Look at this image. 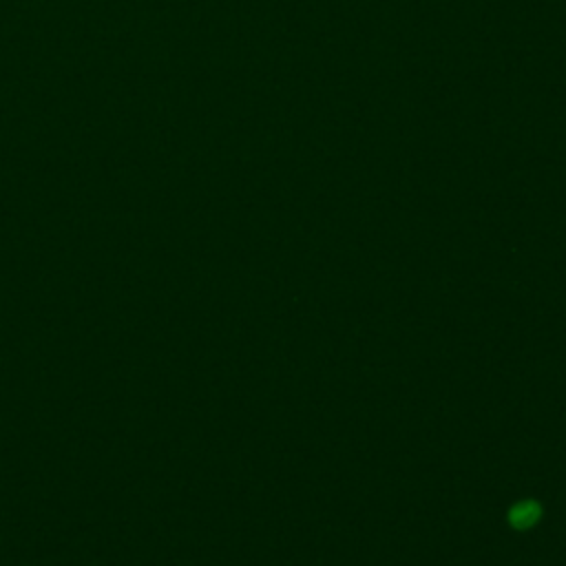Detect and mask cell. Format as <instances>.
Returning <instances> with one entry per match:
<instances>
[{"label":"cell","mask_w":566,"mask_h":566,"mask_svg":"<svg viewBox=\"0 0 566 566\" xmlns=\"http://www.w3.org/2000/svg\"><path fill=\"white\" fill-rule=\"evenodd\" d=\"M539 517H542V506L535 500H522L509 509V524L517 531H526L535 526Z\"/></svg>","instance_id":"1"}]
</instances>
